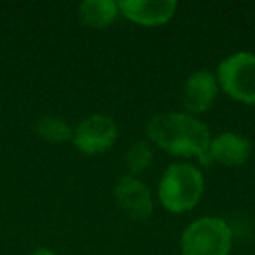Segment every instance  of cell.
Wrapping results in <instances>:
<instances>
[{"label": "cell", "instance_id": "obj_1", "mask_svg": "<svg viewBox=\"0 0 255 255\" xmlns=\"http://www.w3.org/2000/svg\"><path fill=\"white\" fill-rule=\"evenodd\" d=\"M145 133L150 142L178 157H206L212 140L208 126L187 112H163L150 117Z\"/></svg>", "mask_w": 255, "mask_h": 255}, {"label": "cell", "instance_id": "obj_2", "mask_svg": "<svg viewBox=\"0 0 255 255\" xmlns=\"http://www.w3.org/2000/svg\"><path fill=\"white\" fill-rule=\"evenodd\" d=\"M205 191V178L199 168L189 163H173L159 180V199L171 213H184L199 203Z\"/></svg>", "mask_w": 255, "mask_h": 255}, {"label": "cell", "instance_id": "obj_3", "mask_svg": "<svg viewBox=\"0 0 255 255\" xmlns=\"http://www.w3.org/2000/svg\"><path fill=\"white\" fill-rule=\"evenodd\" d=\"M233 231L220 217H201L189 224L180 238L182 255H229Z\"/></svg>", "mask_w": 255, "mask_h": 255}, {"label": "cell", "instance_id": "obj_4", "mask_svg": "<svg viewBox=\"0 0 255 255\" xmlns=\"http://www.w3.org/2000/svg\"><path fill=\"white\" fill-rule=\"evenodd\" d=\"M217 82L226 95L241 103H255V54L238 51L226 56L217 67Z\"/></svg>", "mask_w": 255, "mask_h": 255}, {"label": "cell", "instance_id": "obj_5", "mask_svg": "<svg viewBox=\"0 0 255 255\" xmlns=\"http://www.w3.org/2000/svg\"><path fill=\"white\" fill-rule=\"evenodd\" d=\"M117 124L112 117L93 114L82 119L72 133V142L81 152L98 154L110 149L117 140Z\"/></svg>", "mask_w": 255, "mask_h": 255}, {"label": "cell", "instance_id": "obj_6", "mask_svg": "<svg viewBox=\"0 0 255 255\" xmlns=\"http://www.w3.org/2000/svg\"><path fill=\"white\" fill-rule=\"evenodd\" d=\"M114 196L124 213H128L133 219L145 220L152 215V194L138 177L123 175L114 187Z\"/></svg>", "mask_w": 255, "mask_h": 255}, {"label": "cell", "instance_id": "obj_7", "mask_svg": "<svg viewBox=\"0 0 255 255\" xmlns=\"http://www.w3.org/2000/svg\"><path fill=\"white\" fill-rule=\"evenodd\" d=\"M119 12L143 26H159L168 23L175 16V0H119Z\"/></svg>", "mask_w": 255, "mask_h": 255}, {"label": "cell", "instance_id": "obj_8", "mask_svg": "<svg viewBox=\"0 0 255 255\" xmlns=\"http://www.w3.org/2000/svg\"><path fill=\"white\" fill-rule=\"evenodd\" d=\"M219 91V82L213 72L201 68L192 72L182 89V103L187 114L196 116L210 109Z\"/></svg>", "mask_w": 255, "mask_h": 255}, {"label": "cell", "instance_id": "obj_9", "mask_svg": "<svg viewBox=\"0 0 255 255\" xmlns=\"http://www.w3.org/2000/svg\"><path fill=\"white\" fill-rule=\"evenodd\" d=\"M252 145L247 136L234 131H224L210 140L206 159L217 161L224 166H241L250 157Z\"/></svg>", "mask_w": 255, "mask_h": 255}, {"label": "cell", "instance_id": "obj_10", "mask_svg": "<svg viewBox=\"0 0 255 255\" xmlns=\"http://www.w3.org/2000/svg\"><path fill=\"white\" fill-rule=\"evenodd\" d=\"M79 19L91 28H107L117 18V2L114 0H82L79 4Z\"/></svg>", "mask_w": 255, "mask_h": 255}, {"label": "cell", "instance_id": "obj_11", "mask_svg": "<svg viewBox=\"0 0 255 255\" xmlns=\"http://www.w3.org/2000/svg\"><path fill=\"white\" fill-rule=\"evenodd\" d=\"M35 129L46 142L51 143H65L72 140V128L58 117H42L37 121Z\"/></svg>", "mask_w": 255, "mask_h": 255}, {"label": "cell", "instance_id": "obj_12", "mask_svg": "<svg viewBox=\"0 0 255 255\" xmlns=\"http://www.w3.org/2000/svg\"><path fill=\"white\" fill-rule=\"evenodd\" d=\"M124 159H126V168L129 170L128 175L136 177V175L143 173V171H147L152 166L154 152L150 149L149 142H136L126 150Z\"/></svg>", "mask_w": 255, "mask_h": 255}, {"label": "cell", "instance_id": "obj_13", "mask_svg": "<svg viewBox=\"0 0 255 255\" xmlns=\"http://www.w3.org/2000/svg\"><path fill=\"white\" fill-rule=\"evenodd\" d=\"M32 255H56L51 248H37L32 252Z\"/></svg>", "mask_w": 255, "mask_h": 255}]
</instances>
